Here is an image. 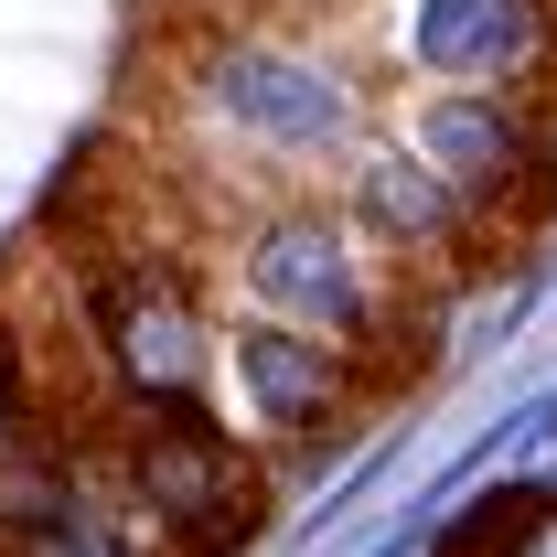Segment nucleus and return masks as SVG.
<instances>
[{
	"label": "nucleus",
	"mask_w": 557,
	"mask_h": 557,
	"mask_svg": "<svg viewBox=\"0 0 557 557\" xmlns=\"http://www.w3.org/2000/svg\"><path fill=\"white\" fill-rule=\"evenodd\" d=\"M183 108L205 119L214 150L258 161L278 183H322L386 129L375 119V75L354 54L300 44V33H258V22H214L183 54Z\"/></svg>",
	"instance_id": "nucleus-1"
},
{
	"label": "nucleus",
	"mask_w": 557,
	"mask_h": 557,
	"mask_svg": "<svg viewBox=\"0 0 557 557\" xmlns=\"http://www.w3.org/2000/svg\"><path fill=\"white\" fill-rule=\"evenodd\" d=\"M97 461H108L119 504L172 557H236L258 536V515H269V461L214 418V397H161V408L108 397Z\"/></svg>",
	"instance_id": "nucleus-2"
},
{
	"label": "nucleus",
	"mask_w": 557,
	"mask_h": 557,
	"mask_svg": "<svg viewBox=\"0 0 557 557\" xmlns=\"http://www.w3.org/2000/svg\"><path fill=\"white\" fill-rule=\"evenodd\" d=\"M225 269L247 289V311H278L300 333H333L354 354H386L408 333V300H397V269L354 236L344 205L322 194H269V205L236 214L225 236Z\"/></svg>",
	"instance_id": "nucleus-3"
},
{
	"label": "nucleus",
	"mask_w": 557,
	"mask_h": 557,
	"mask_svg": "<svg viewBox=\"0 0 557 557\" xmlns=\"http://www.w3.org/2000/svg\"><path fill=\"white\" fill-rule=\"evenodd\" d=\"M75 311H86V344H97V375L108 397L129 408H161V397H205L214 354H225V322H205L194 278L150 247H97L75 269Z\"/></svg>",
	"instance_id": "nucleus-4"
},
{
	"label": "nucleus",
	"mask_w": 557,
	"mask_h": 557,
	"mask_svg": "<svg viewBox=\"0 0 557 557\" xmlns=\"http://www.w3.org/2000/svg\"><path fill=\"white\" fill-rule=\"evenodd\" d=\"M397 129L493 214V225H547L557 214V119L525 86H418Z\"/></svg>",
	"instance_id": "nucleus-5"
},
{
	"label": "nucleus",
	"mask_w": 557,
	"mask_h": 557,
	"mask_svg": "<svg viewBox=\"0 0 557 557\" xmlns=\"http://www.w3.org/2000/svg\"><path fill=\"white\" fill-rule=\"evenodd\" d=\"M333 205L354 214V236H364L397 278H408V269L461 278V269H483V247L504 236V225H493V214L472 205L408 129H375V139H364L344 172H333Z\"/></svg>",
	"instance_id": "nucleus-6"
},
{
	"label": "nucleus",
	"mask_w": 557,
	"mask_h": 557,
	"mask_svg": "<svg viewBox=\"0 0 557 557\" xmlns=\"http://www.w3.org/2000/svg\"><path fill=\"white\" fill-rule=\"evenodd\" d=\"M386 65L418 86H557V0H386Z\"/></svg>",
	"instance_id": "nucleus-7"
},
{
	"label": "nucleus",
	"mask_w": 557,
	"mask_h": 557,
	"mask_svg": "<svg viewBox=\"0 0 557 557\" xmlns=\"http://www.w3.org/2000/svg\"><path fill=\"white\" fill-rule=\"evenodd\" d=\"M214 375L236 386V408H247L258 440H322V429H344V418H354L364 354L333 344V333H300V322H278V311H236Z\"/></svg>",
	"instance_id": "nucleus-8"
},
{
	"label": "nucleus",
	"mask_w": 557,
	"mask_h": 557,
	"mask_svg": "<svg viewBox=\"0 0 557 557\" xmlns=\"http://www.w3.org/2000/svg\"><path fill=\"white\" fill-rule=\"evenodd\" d=\"M0 557H172V547H161V536L139 525L129 504H119V483L97 472V483L75 493L65 515H44L33 536H11V547H0Z\"/></svg>",
	"instance_id": "nucleus-9"
},
{
	"label": "nucleus",
	"mask_w": 557,
	"mask_h": 557,
	"mask_svg": "<svg viewBox=\"0 0 557 557\" xmlns=\"http://www.w3.org/2000/svg\"><path fill=\"white\" fill-rule=\"evenodd\" d=\"M33 418H44V408H33V354H22V333H11V322H0V450H11Z\"/></svg>",
	"instance_id": "nucleus-10"
},
{
	"label": "nucleus",
	"mask_w": 557,
	"mask_h": 557,
	"mask_svg": "<svg viewBox=\"0 0 557 557\" xmlns=\"http://www.w3.org/2000/svg\"><path fill=\"white\" fill-rule=\"evenodd\" d=\"M504 557H557V504H547V515H536V525H525V536H515Z\"/></svg>",
	"instance_id": "nucleus-11"
}]
</instances>
